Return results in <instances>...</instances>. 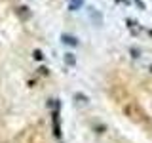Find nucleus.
Here are the masks:
<instances>
[{"label": "nucleus", "mask_w": 152, "mask_h": 143, "mask_svg": "<svg viewBox=\"0 0 152 143\" xmlns=\"http://www.w3.org/2000/svg\"><path fill=\"white\" fill-rule=\"evenodd\" d=\"M17 13H19V15H21L23 19H28V17H31V12H28V8H27V6H21V8L17 10Z\"/></svg>", "instance_id": "20e7f679"}, {"label": "nucleus", "mask_w": 152, "mask_h": 143, "mask_svg": "<svg viewBox=\"0 0 152 143\" xmlns=\"http://www.w3.org/2000/svg\"><path fill=\"white\" fill-rule=\"evenodd\" d=\"M63 42L69 44V46H78V40H76L74 36H70V35H63Z\"/></svg>", "instance_id": "f03ea898"}, {"label": "nucleus", "mask_w": 152, "mask_h": 143, "mask_svg": "<svg viewBox=\"0 0 152 143\" xmlns=\"http://www.w3.org/2000/svg\"><path fill=\"white\" fill-rule=\"evenodd\" d=\"M84 6V0H69V10L70 12H76Z\"/></svg>", "instance_id": "f257e3e1"}, {"label": "nucleus", "mask_w": 152, "mask_h": 143, "mask_svg": "<svg viewBox=\"0 0 152 143\" xmlns=\"http://www.w3.org/2000/svg\"><path fill=\"white\" fill-rule=\"evenodd\" d=\"M65 59H66V63H69V65H74V61H76L72 54H66V55H65Z\"/></svg>", "instance_id": "39448f33"}, {"label": "nucleus", "mask_w": 152, "mask_h": 143, "mask_svg": "<svg viewBox=\"0 0 152 143\" xmlns=\"http://www.w3.org/2000/svg\"><path fill=\"white\" fill-rule=\"evenodd\" d=\"M89 15H91V19H97V23H99V25L103 23L101 13H99V12H95V8H89Z\"/></svg>", "instance_id": "7ed1b4c3"}, {"label": "nucleus", "mask_w": 152, "mask_h": 143, "mask_svg": "<svg viewBox=\"0 0 152 143\" xmlns=\"http://www.w3.org/2000/svg\"><path fill=\"white\" fill-rule=\"evenodd\" d=\"M34 57H36V59H42L44 55H42V52H40V50H36V52H34Z\"/></svg>", "instance_id": "423d86ee"}]
</instances>
